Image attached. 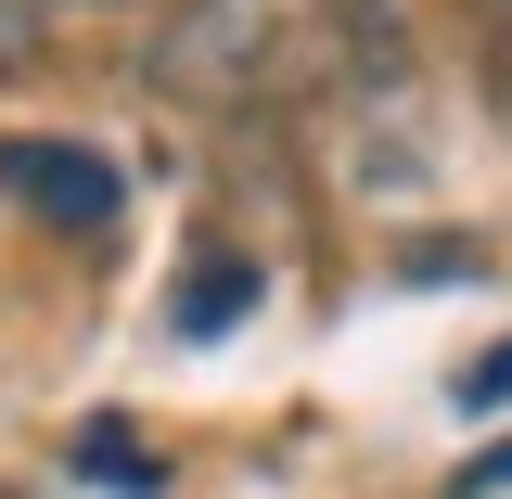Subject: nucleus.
Listing matches in <instances>:
<instances>
[{"mask_svg":"<svg viewBox=\"0 0 512 499\" xmlns=\"http://www.w3.org/2000/svg\"><path fill=\"white\" fill-rule=\"evenodd\" d=\"M0 180L26 192L39 218H64V231H116V205H128L90 141H0Z\"/></svg>","mask_w":512,"mask_h":499,"instance_id":"1","label":"nucleus"},{"mask_svg":"<svg viewBox=\"0 0 512 499\" xmlns=\"http://www.w3.org/2000/svg\"><path fill=\"white\" fill-rule=\"evenodd\" d=\"M256 308V256H205L180 282V333H218V320H244Z\"/></svg>","mask_w":512,"mask_h":499,"instance_id":"2","label":"nucleus"},{"mask_svg":"<svg viewBox=\"0 0 512 499\" xmlns=\"http://www.w3.org/2000/svg\"><path fill=\"white\" fill-rule=\"evenodd\" d=\"M39 64V0H0V77Z\"/></svg>","mask_w":512,"mask_h":499,"instance_id":"3","label":"nucleus"},{"mask_svg":"<svg viewBox=\"0 0 512 499\" xmlns=\"http://www.w3.org/2000/svg\"><path fill=\"white\" fill-rule=\"evenodd\" d=\"M90 474H116V487H141V448H128V423H90Z\"/></svg>","mask_w":512,"mask_h":499,"instance_id":"4","label":"nucleus"},{"mask_svg":"<svg viewBox=\"0 0 512 499\" xmlns=\"http://www.w3.org/2000/svg\"><path fill=\"white\" fill-rule=\"evenodd\" d=\"M461 397H474V410H500V397H512V346H500V359H474V372H461Z\"/></svg>","mask_w":512,"mask_h":499,"instance_id":"5","label":"nucleus"},{"mask_svg":"<svg viewBox=\"0 0 512 499\" xmlns=\"http://www.w3.org/2000/svg\"><path fill=\"white\" fill-rule=\"evenodd\" d=\"M512 487V448H500V461H474V474H461V499H500Z\"/></svg>","mask_w":512,"mask_h":499,"instance_id":"6","label":"nucleus"},{"mask_svg":"<svg viewBox=\"0 0 512 499\" xmlns=\"http://www.w3.org/2000/svg\"><path fill=\"white\" fill-rule=\"evenodd\" d=\"M474 13H487V39H500V52H512V0H474Z\"/></svg>","mask_w":512,"mask_h":499,"instance_id":"7","label":"nucleus"},{"mask_svg":"<svg viewBox=\"0 0 512 499\" xmlns=\"http://www.w3.org/2000/svg\"><path fill=\"white\" fill-rule=\"evenodd\" d=\"M103 13H154V0H103Z\"/></svg>","mask_w":512,"mask_h":499,"instance_id":"8","label":"nucleus"}]
</instances>
